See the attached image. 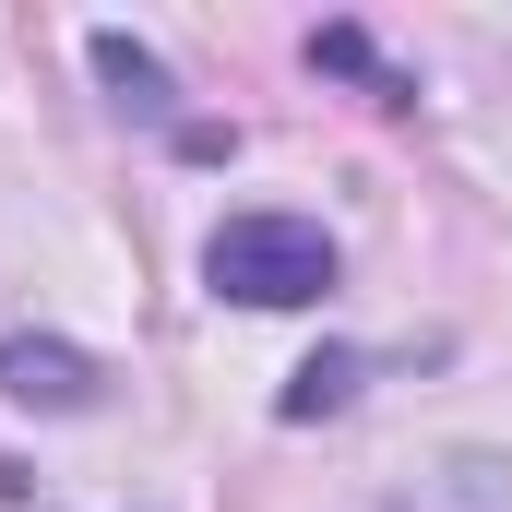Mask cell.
I'll use <instances>...</instances> for the list:
<instances>
[{
    "label": "cell",
    "instance_id": "obj_1",
    "mask_svg": "<svg viewBox=\"0 0 512 512\" xmlns=\"http://www.w3.org/2000/svg\"><path fill=\"white\" fill-rule=\"evenodd\" d=\"M203 286L239 298V310H310L334 286V239L310 215H227L203 239Z\"/></svg>",
    "mask_w": 512,
    "mask_h": 512
},
{
    "label": "cell",
    "instance_id": "obj_2",
    "mask_svg": "<svg viewBox=\"0 0 512 512\" xmlns=\"http://www.w3.org/2000/svg\"><path fill=\"white\" fill-rule=\"evenodd\" d=\"M0 393L36 405V417H72V405H96V358L60 346V334H12L0 346Z\"/></svg>",
    "mask_w": 512,
    "mask_h": 512
},
{
    "label": "cell",
    "instance_id": "obj_3",
    "mask_svg": "<svg viewBox=\"0 0 512 512\" xmlns=\"http://www.w3.org/2000/svg\"><path fill=\"white\" fill-rule=\"evenodd\" d=\"M96 84H108L120 108H167V60H155V48H131L120 24H96Z\"/></svg>",
    "mask_w": 512,
    "mask_h": 512
},
{
    "label": "cell",
    "instance_id": "obj_4",
    "mask_svg": "<svg viewBox=\"0 0 512 512\" xmlns=\"http://www.w3.org/2000/svg\"><path fill=\"white\" fill-rule=\"evenodd\" d=\"M346 393H358V358H346V346H322V358H310V370H298V382L274 393V417H334V405H346Z\"/></svg>",
    "mask_w": 512,
    "mask_h": 512
}]
</instances>
